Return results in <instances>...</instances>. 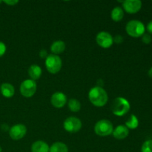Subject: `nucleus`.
<instances>
[{
    "instance_id": "obj_22",
    "label": "nucleus",
    "mask_w": 152,
    "mask_h": 152,
    "mask_svg": "<svg viewBox=\"0 0 152 152\" xmlns=\"http://www.w3.org/2000/svg\"><path fill=\"white\" fill-rule=\"evenodd\" d=\"M142 41L145 44H150L152 41V38L151 35L148 34H144L142 36Z\"/></svg>"
},
{
    "instance_id": "obj_13",
    "label": "nucleus",
    "mask_w": 152,
    "mask_h": 152,
    "mask_svg": "<svg viewBox=\"0 0 152 152\" xmlns=\"http://www.w3.org/2000/svg\"><path fill=\"white\" fill-rule=\"evenodd\" d=\"M48 144L43 140H37L31 145V152H49Z\"/></svg>"
},
{
    "instance_id": "obj_5",
    "label": "nucleus",
    "mask_w": 152,
    "mask_h": 152,
    "mask_svg": "<svg viewBox=\"0 0 152 152\" xmlns=\"http://www.w3.org/2000/svg\"><path fill=\"white\" fill-rule=\"evenodd\" d=\"M114 131L113 124L111 121L102 119L98 121L94 126V132L98 136L107 137L111 135Z\"/></svg>"
},
{
    "instance_id": "obj_19",
    "label": "nucleus",
    "mask_w": 152,
    "mask_h": 152,
    "mask_svg": "<svg viewBox=\"0 0 152 152\" xmlns=\"http://www.w3.org/2000/svg\"><path fill=\"white\" fill-rule=\"evenodd\" d=\"M125 126L129 129H136L139 126V120L134 114H131L125 123Z\"/></svg>"
},
{
    "instance_id": "obj_17",
    "label": "nucleus",
    "mask_w": 152,
    "mask_h": 152,
    "mask_svg": "<svg viewBox=\"0 0 152 152\" xmlns=\"http://www.w3.org/2000/svg\"><path fill=\"white\" fill-rule=\"evenodd\" d=\"M124 16V10L121 7H115L111 13V19L114 22H120L123 19Z\"/></svg>"
},
{
    "instance_id": "obj_12",
    "label": "nucleus",
    "mask_w": 152,
    "mask_h": 152,
    "mask_svg": "<svg viewBox=\"0 0 152 152\" xmlns=\"http://www.w3.org/2000/svg\"><path fill=\"white\" fill-rule=\"evenodd\" d=\"M115 139L123 140L126 139L129 134V129L123 125H120L114 129L112 133Z\"/></svg>"
},
{
    "instance_id": "obj_23",
    "label": "nucleus",
    "mask_w": 152,
    "mask_h": 152,
    "mask_svg": "<svg viewBox=\"0 0 152 152\" xmlns=\"http://www.w3.org/2000/svg\"><path fill=\"white\" fill-rule=\"evenodd\" d=\"M6 50H7L6 45L3 42L0 41V57H1L5 53Z\"/></svg>"
},
{
    "instance_id": "obj_16",
    "label": "nucleus",
    "mask_w": 152,
    "mask_h": 152,
    "mask_svg": "<svg viewBox=\"0 0 152 152\" xmlns=\"http://www.w3.org/2000/svg\"><path fill=\"white\" fill-rule=\"evenodd\" d=\"M65 50V43L62 40L54 41L50 45V50L53 54L58 55L62 53Z\"/></svg>"
},
{
    "instance_id": "obj_10",
    "label": "nucleus",
    "mask_w": 152,
    "mask_h": 152,
    "mask_svg": "<svg viewBox=\"0 0 152 152\" xmlns=\"http://www.w3.org/2000/svg\"><path fill=\"white\" fill-rule=\"evenodd\" d=\"M123 7L125 11L130 14L139 12L142 7V1L140 0H126L123 1Z\"/></svg>"
},
{
    "instance_id": "obj_29",
    "label": "nucleus",
    "mask_w": 152,
    "mask_h": 152,
    "mask_svg": "<svg viewBox=\"0 0 152 152\" xmlns=\"http://www.w3.org/2000/svg\"><path fill=\"white\" fill-rule=\"evenodd\" d=\"M2 151V148H1V147L0 146V152H1Z\"/></svg>"
},
{
    "instance_id": "obj_8",
    "label": "nucleus",
    "mask_w": 152,
    "mask_h": 152,
    "mask_svg": "<svg viewBox=\"0 0 152 152\" xmlns=\"http://www.w3.org/2000/svg\"><path fill=\"white\" fill-rule=\"evenodd\" d=\"M96 41L98 45L102 48H109L114 43L113 37L106 31H101L97 34Z\"/></svg>"
},
{
    "instance_id": "obj_3",
    "label": "nucleus",
    "mask_w": 152,
    "mask_h": 152,
    "mask_svg": "<svg viewBox=\"0 0 152 152\" xmlns=\"http://www.w3.org/2000/svg\"><path fill=\"white\" fill-rule=\"evenodd\" d=\"M126 33L134 38L140 37L145 34V27L142 22L139 20H131L126 26Z\"/></svg>"
},
{
    "instance_id": "obj_9",
    "label": "nucleus",
    "mask_w": 152,
    "mask_h": 152,
    "mask_svg": "<svg viewBox=\"0 0 152 152\" xmlns=\"http://www.w3.org/2000/svg\"><path fill=\"white\" fill-rule=\"evenodd\" d=\"M27 134V128L23 124H16L9 129V135L13 140L22 139Z\"/></svg>"
},
{
    "instance_id": "obj_7",
    "label": "nucleus",
    "mask_w": 152,
    "mask_h": 152,
    "mask_svg": "<svg viewBox=\"0 0 152 152\" xmlns=\"http://www.w3.org/2000/svg\"><path fill=\"white\" fill-rule=\"evenodd\" d=\"M81 120L76 117H69L63 123V127L66 132L69 133H77L82 129Z\"/></svg>"
},
{
    "instance_id": "obj_14",
    "label": "nucleus",
    "mask_w": 152,
    "mask_h": 152,
    "mask_svg": "<svg viewBox=\"0 0 152 152\" xmlns=\"http://www.w3.org/2000/svg\"><path fill=\"white\" fill-rule=\"evenodd\" d=\"M1 94L3 96L6 98H10L14 95L15 94V88L13 85L8 83H2L0 87Z\"/></svg>"
},
{
    "instance_id": "obj_11",
    "label": "nucleus",
    "mask_w": 152,
    "mask_h": 152,
    "mask_svg": "<svg viewBox=\"0 0 152 152\" xmlns=\"http://www.w3.org/2000/svg\"><path fill=\"white\" fill-rule=\"evenodd\" d=\"M67 101L66 95L62 92H55L50 97V103L56 108H63Z\"/></svg>"
},
{
    "instance_id": "obj_15",
    "label": "nucleus",
    "mask_w": 152,
    "mask_h": 152,
    "mask_svg": "<svg viewBox=\"0 0 152 152\" xmlns=\"http://www.w3.org/2000/svg\"><path fill=\"white\" fill-rule=\"evenodd\" d=\"M28 75L31 77L32 80H37L41 77L42 71L41 67L39 66L38 65H31L30 68H28Z\"/></svg>"
},
{
    "instance_id": "obj_20",
    "label": "nucleus",
    "mask_w": 152,
    "mask_h": 152,
    "mask_svg": "<svg viewBox=\"0 0 152 152\" xmlns=\"http://www.w3.org/2000/svg\"><path fill=\"white\" fill-rule=\"evenodd\" d=\"M68 107L72 112H78L81 109V103L77 99H70L68 101Z\"/></svg>"
},
{
    "instance_id": "obj_21",
    "label": "nucleus",
    "mask_w": 152,
    "mask_h": 152,
    "mask_svg": "<svg viewBox=\"0 0 152 152\" xmlns=\"http://www.w3.org/2000/svg\"><path fill=\"white\" fill-rule=\"evenodd\" d=\"M141 152H152V140L145 141L141 147Z\"/></svg>"
},
{
    "instance_id": "obj_25",
    "label": "nucleus",
    "mask_w": 152,
    "mask_h": 152,
    "mask_svg": "<svg viewBox=\"0 0 152 152\" xmlns=\"http://www.w3.org/2000/svg\"><path fill=\"white\" fill-rule=\"evenodd\" d=\"M3 2L8 4V5L13 6L17 4V3H19V1H17V0H6V1H3Z\"/></svg>"
},
{
    "instance_id": "obj_27",
    "label": "nucleus",
    "mask_w": 152,
    "mask_h": 152,
    "mask_svg": "<svg viewBox=\"0 0 152 152\" xmlns=\"http://www.w3.org/2000/svg\"><path fill=\"white\" fill-rule=\"evenodd\" d=\"M147 31L150 34H152V21L148 22L147 25Z\"/></svg>"
},
{
    "instance_id": "obj_4",
    "label": "nucleus",
    "mask_w": 152,
    "mask_h": 152,
    "mask_svg": "<svg viewBox=\"0 0 152 152\" xmlns=\"http://www.w3.org/2000/svg\"><path fill=\"white\" fill-rule=\"evenodd\" d=\"M46 69L49 73L56 74L60 71L62 65V61L58 55L50 54L48 56L45 62Z\"/></svg>"
},
{
    "instance_id": "obj_2",
    "label": "nucleus",
    "mask_w": 152,
    "mask_h": 152,
    "mask_svg": "<svg viewBox=\"0 0 152 152\" xmlns=\"http://www.w3.org/2000/svg\"><path fill=\"white\" fill-rule=\"evenodd\" d=\"M131 105L129 101L125 98L119 96L113 100L111 109L113 114L117 117H123L130 111Z\"/></svg>"
},
{
    "instance_id": "obj_26",
    "label": "nucleus",
    "mask_w": 152,
    "mask_h": 152,
    "mask_svg": "<svg viewBox=\"0 0 152 152\" xmlns=\"http://www.w3.org/2000/svg\"><path fill=\"white\" fill-rule=\"evenodd\" d=\"M48 52L47 50H45V49H42V50H40L39 52V56L41 58H42V59H46V58L48 57Z\"/></svg>"
},
{
    "instance_id": "obj_24",
    "label": "nucleus",
    "mask_w": 152,
    "mask_h": 152,
    "mask_svg": "<svg viewBox=\"0 0 152 152\" xmlns=\"http://www.w3.org/2000/svg\"><path fill=\"white\" fill-rule=\"evenodd\" d=\"M113 40H114V42L117 43V44H120L123 42V38L121 35H116L115 37H113Z\"/></svg>"
},
{
    "instance_id": "obj_28",
    "label": "nucleus",
    "mask_w": 152,
    "mask_h": 152,
    "mask_svg": "<svg viewBox=\"0 0 152 152\" xmlns=\"http://www.w3.org/2000/svg\"><path fill=\"white\" fill-rule=\"evenodd\" d=\"M148 76H149V77H151V78H152V67H151V68H150L149 70H148Z\"/></svg>"
},
{
    "instance_id": "obj_18",
    "label": "nucleus",
    "mask_w": 152,
    "mask_h": 152,
    "mask_svg": "<svg viewBox=\"0 0 152 152\" xmlns=\"http://www.w3.org/2000/svg\"><path fill=\"white\" fill-rule=\"evenodd\" d=\"M49 152H68V148L64 142H56L50 147Z\"/></svg>"
},
{
    "instance_id": "obj_1",
    "label": "nucleus",
    "mask_w": 152,
    "mask_h": 152,
    "mask_svg": "<svg viewBox=\"0 0 152 152\" xmlns=\"http://www.w3.org/2000/svg\"><path fill=\"white\" fill-rule=\"evenodd\" d=\"M88 99L94 106L103 107L108 102V96L105 89L100 86H96L89 91Z\"/></svg>"
},
{
    "instance_id": "obj_30",
    "label": "nucleus",
    "mask_w": 152,
    "mask_h": 152,
    "mask_svg": "<svg viewBox=\"0 0 152 152\" xmlns=\"http://www.w3.org/2000/svg\"><path fill=\"white\" fill-rule=\"evenodd\" d=\"M1 2H3V1H0V3H1Z\"/></svg>"
},
{
    "instance_id": "obj_6",
    "label": "nucleus",
    "mask_w": 152,
    "mask_h": 152,
    "mask_svg": "<svg viewBox=\"0 0 152 152\" xmlns=\"http://www.w3.org/2000/svg\"><path fill=\"white\" fill-rule=\"evenodd\" d=\"M37 86L34 80H25L21 83L19 91L21 94L26 98L32 97L37 91Z\"/></svg>"
}]
</instances>
